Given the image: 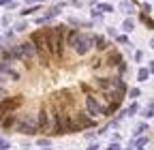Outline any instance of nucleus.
Here are the masks:
<instances>
[{"instance_id": "1", "label": "nucleus", "mask_w": 154, "mask_h": 150, "mask_svg": "<svg viewBox=\"0 0 154 150\" xmlns=\"http://www.w3.org/2000/svg\"><path fill=\"white\" fill-rule=\"evenodd\" d=\"M30 41H32V43H34V47H36V54H38V60H41V64H43V67H47V64H49V60H51L49 41H47V30H36V32H32Z\"/></svg>"}, {"instance_id": "2", "label": "nucleus", "mask_w": 154, "mask_h": 150, "mask_svg": "<svg viewBox=\"0 0 154 150\" xmlns=\"http://www.w3.org/2000/svg\"><path fill=\"white\" fill-rule=\"evenodd\" d=\"M64 34L66 28L64 26H54L47 30V41H49V52L54 58H62V43H64Z\"/></svg>"}, {"instance_id": "3", "label": "nucleus", "mask_w": 154, "mask_h": 150, "mask_svg": "<svg viewBox=\"0 0 154 150\" xmlns=\"http://www.w3.org/2000/svg\"><path fill=\"white\" fill-rule=\"evenodd\" d=\"M51 116H54V129H51V133H56V135L73 133V118H71L69 114H64V111L58 107Z\"/></svg>"}, {"instance_id": "4", "label": "nucleus", "mask_w": 154, "mask_h": 150, "mask_svg": "<svg viewBox=\"0 0 154 150\" xmlns=\"http://www.w3.org/2000/svg\"><path fill=\"white\" fill-rule=\"evenodd\" d=\"M15 131H17V133H24V135L38 133V114H26V116H22Z\"/></svg>"}, {"instance_id": "5", "label": "nucleus", "mask_w": 154, "mask_h": 150, "mask_svg": "<svg viewBox=\"0 0 154 150\" xmlns=\"http://www.w3.org/2000/svg\"><path fill=\"white\" fill-rule=\"evenodd\" d=\"M24 103V97L22 95H17V97H9V99H5L2 103H0V120H5L7 116H11V114H15V109Z\"/></svg>"}, {"instance_id": "6", "label": "nucleus", "mask_w": 154, "mask_h": 150, "mask_svg": "<svg viewBox=\"0 0 154 150\" xmlns=\"http://www.w3.org/2000/svg\"><path fill=\"white\" fill-rule=\"evenodd\" d=\"M92 43H94L92 36H88V34H79V36H77V41H75V45H73V49L79 54V56H84V54H88V52H90Z\"/></svg>"}, {"instance_id": "7", "label": "nucleus", "mask_w": 154, "mask_h": 150, "mask_svg": "<svg viewBox=\"0 0 154 150\" xmlns=\"http://www.w3.org/2000/svg\"><path fill=\"white\" fill-rule=\"evenodd\" d=\"M86 107H88V114H90L92 118H96L99 114H105V107H103L99 101H96L92 95H88V97H86Z\"/></svg>"}, {"instance_id": "8", "label": "nucleus", "mask_w": 154, "mask_h": 150, "mask_svg": "<svg viewBox=\"0 0 154 150\" xmlns=\"http://www.w3.org/2000/svg\"><path fill=\"white\" fill-rule=\"evenodd\" d=\"M19 47H22V54H24V64H28L32 58H38L36 47H34V43H32V41H24Z\"/></svg>"}, {"instance_id": "9", "label": "nucleus", "mask_w": 154, "mask_h": 150, "mask_svg": "<svg viewBox=\"0 0 154 150\" xmlns=\"http://www.w3.org/2000/svg\"><path fill=\"white\" fill-rule=\"evenodd\" d=\"M49 129H54V122L49 120V111L45 109V107H41L38 109V131H49Z\"/></svg>"}, {"instance_id": "10", "label": "nucleus", "mask_w": 154, "mask_h": 150, "mask_svg": "<svg viewBox=\"0 0 154 150\" xmlns=\"http://www.w3.org/2000/svg\"><path fill=\"white\" fill-rule=\"evenodd\" d=\"M2 56H5V60H24V54H22V47H19V45L7 49Z\"/></svg>"}, {"instance_id": "11", "label": "nucleus", "mask_w": 154, "mask_h": 150, "mask_svg": "<svg viewBox=\"0 0 154 150\" xmlns=\"http://www.w3.org/2000/svg\"><path fill=\"white\" fill-rule=\"evenodd\" d=\"M0 73H2V75H7V77H11L13 82H17L19 80V73L15 71V69H11L5 60H0Z\"/></svg>"}, {"instance_id": "12", "label": "nucleus", "mask_w": 154, "mask_h": 150, "mask_svg": "<svg viewBox=\"0 0 154 150\" xmlns=\"http://www.w3.org/2000/svg\"><path fill=\"white\" fill-rule=\"evenodd\" d=\"M107 64H109V67H120V64H122V56H120L118 52H111V54L107 56Z\"/></svg>"}, {"instance_id": "13", "label": "nucleus", "mask_w": 154, "mask_h": 150, "mask_svg": "<svg viewBox=\"0 0 154 150\" xmlns=\"http://www.w3.org/2000/svg\"><path fill=\"white\" fill-rule=\"evenodd\" d=\"M17 122H19V118H17L15 114H11V116H7V118L2 120V127H5V129H17Z\"/></svg>"}, {"instance_id": "14", "label": "nucleus", "mask_w": 154, "mask_h": 150, "mask_svg": "<svg viewBox=\"0 0 154 150\" xmlns=\"http://www.w3.org/2000/svg\"><path fill=\"white\" fill-rule=\"evenodd\" d=\"M77 36H79V30H71V32L66 34V45H69V47H73V45H75Z\"/></svg>"}, {"instance_id": "15", "label": "nucleus", "mask_w": 154, "mask_h": 150, "mask_svg": "<svg viewBox=\"0 0 154 150\" xmlns=\"http://www.w3.org/2000/svg\"><path fill=\"white\" fill-rule=\"evenodd\" d=\"M148 77H150V69H139L137 71V80L139 82H146Z\"/></svg>"}, {"instance_id": "16", "label": "nucleus", "mask_w": 154, "mask_h": 150, "mask_svg": "<svg viewBox=\"0 0 154 150\" xmlns=\"http://www.w3.org/2000/svg\"><path fill=\"white\" fill-rule=\"evenodd\" d=\"M94 47L96 49H105L107 47V41L103 39V36H96V39H94Z\"/></svg>"}, {"instance_id": "17", "label": "nucleus", "mask_w": 154, "mask_h": 150, "mask_svg": "<svg viewBox=\"0 0 154 150\" xmlns=\"http://www.w3.org/2000/svg\"><path fill=\"white\" fill-rule=\"evenodd\" d=\"M141 116H146V118H152V116H154V101L143 109V114H141Z\"/></svg>"}, {"instance_id": "18", "label": "nucleus", "mask_w": 154, "mask_h": 150, "mask_svg": "<svg viewBox=\"0 0 154 150\" xmlns=\"http://www.w3.org/2000/svg\"><path fill=\"white\" fill-rule=\"evenodd\" d=\"M96 9H99V11H103V13H111V11H113V7H111V5H107V2H101Z\"/></svg>"}, {"instance_id": "19", "label": "nucleus", "mask_w": 154, "mask_h": 150, "mask_svg": "<svg viewBox=\"0 0 154 150\" xmlns=\"http://www.w3.org/2000/svg\"><path fill=\"white\" fill-rule=\"evenodd\" d=\"M135 28V24H133V20H124V24H122V30L124 32H131Z\"/></svg>"}, {"instance_id": "20", "label": "nucleus", "mask_w": 154, "mask_h": 150, "mask_svg": "<svg viewBox=\"0 0 154 150\" xmlns=\"http://www.w3.org/2000/svg\"><path fill=\"white\" fill-rule=\"evenodd\" d=\"M38 9H41V7H38V5H34V7H26V9L22 11V15H30V13H36Z\"/></svg>"}, {"instance_id": "21", "label": "nucleus", "mask_w": 154, "mask_h": 150, "mask_svg": "<svg viewBox=\"0 0 154 150\" xmlns=\"http://www.w3.org/2000/svg\"><path fill=\"white\" fill-rule=\"evenodd\" d=\"M146 144H148V137H141V139L135 142V148H141V146H146Z\"/></svg>"}, {"instance_id": "22", "label": "nucleus", "mask_w": 154, "mask_h": 150, "mask_svg": "<svg viewBox=\"0 0 154 150\" xmlns=\"http://www.w3.org/2000/svg\"><path fill=\"white\" fill-rule=\"evenodd\" d=\"M15 30H17V32L26 30V22H17V24H15Z\"/></svg>"}, {"instance_id": "23", "label": "nucleus", "mask_w": 154, "mask_h": 150, "mask_svg": "<svg viewBox=\"0 0 154 150\" xmlns=\"http://www.w3.org/2000/svg\"><path fill=\"white\" fill-rule=\"evenodd\" d=\"M137 109H139V107H137V103H133V105L128 107V111H126V114H131V116H133V114H135V111H137Z\"/></svg>"}, {"instance_id": "24", "label": "nucleus", "mask_w": 154, "mask_h": 150, "mask_svg": "<svg viewBox=\"0 0 154 150\" xmlns=\"http://www.w3.org/2000/svg\"><path fill=\"white\" fill-rule=\"evenodd\" d=\"M146 129H148L146 124H139V127H137V131H135V135H141V133H143V131H146Z\"/></svg>"}, {"instance_id": "25", "label": "nucleus", "mask_w": 154, "mask_h": 150, "mask_svg": "<svg viewBox=\"0 0 154 150\" xmlns=\"http://www.w3.org/2000/svg\"><path fill=\"white\" fill-rule=\"evenodd\" d=\"M5 99H9V95H7V92H5V88H0V103H2Z\"/></svg>"}, {"instance_id": "26", "label": "nucleus", "mask_w": 154, "mask_h": 150, "mask_svg": "<svg viewBox=\"0 0 154 150\" xmlns=\"http://www.w3.org/2000/svg\"><path fill=\"white\" fill-rule=\"evenodd\" d=\"M139 97V88H133L131 90V99H137Z\"/></svg>"}, {"instance_id": "27", "label": "nucleus", "mask_w": 154, "mask_h": 150, "mask_svg": "<svg viewBox=\"0 0 154 150\" xmlns=\"http://www.w3.org/2000/svg\"><path fill=\"white\" fill-rule=\"evenodd\" d=\"M0 150H9V142H5V139H0Z\"/></svg>"}, {"instance_id": "28", "label": "nucleus", "mask_w": 154, "mask_h": 150, "mask_svg": "<svg viewBox=\"0 0 154 150\" xmlns=\"http://www.w3.org/2000/svg\"><path fill=\"white\" fill-rule=\"evenodd\" d=\"M118 43H122V45H126V43H128V39H126V36H118Z\"/></svg>"}, {"instance_id": "29", "label": "nucleus", "mask_w": 154, "mask_h": 150, "mask_svg": "<svg viewBox=\"0 0 154 150\" xmlns=\"http://www.w3.org/2000/svg\"><path fill=\"white\" fill-rule=\"evenodd\" d=\"M28 2H45V0H26V5Z\"/></svg>"}, {"instance_id": "30", "label": "nucleus", "mask_w": 154, "mask_h": 150, "mask_svg": "<svg viewBox=\"0 0 154 150\" xmlns=\"http://www.w3.org/2000/svg\"><path fill=\"white\" fill-rule=\"evenodd\" d=\"M11 2V0H0V7H2V5H9Z\"/></svg>"}, {"instance_id": "31", "label": "nucleus", "mask_w": 154, "mask_h": 150, "mask_svg": "<svg viewBox=\"0 0 154 150\" xmlns=\"http://www.w3.org/2000/svg\"><path fill=\"white\" fill-rule=\"evenodd\" d=\"M5 77H7V75H2V73H0V84H2V82H5Z\"/></svg>"}, {"instance_id": "32", "label": "nucleus", "mask_w": 154, "mask_h": 150, "mask_svg": "<svg viewBox=\"0 0 154 150\" xmlns=\"http://www.w3.org/2000/svg\"><path fill=\"white\" fill-rule=\"evenodd\" d=\"M96 148H99V146H96V144H92V146H90L88 150H96Z\"/></svg>"}, {"instance_id": "33", "label": "nucleus", "mask_w": 154, "mask_h": 150, "mask_svg": "<svg viewBox=\"0 0 154 150\" xmlns=\"http://www.w3.org/2000/svg\"><path fill=\"white\" fill-rule=\"evenodd\" d=\"M150 73H154V62H150Z\"/></svg>"}, {"instance_id": "34", "label": "nucleus", "mask_w": 154, "mask_h": 150, "mask_svg": "<svg viewBox=\"0 0 154 150\" xmlns=\"http://www.w3.org/2000/svg\"><path fill=\"white\" fill-rule=\"evenodd\" d=\"M150 45H152V49H154V41H152V43H150Z\"/></svg>"}, {"instance_id": "35", "label": "nucleus", "mask_w": 154, "mask_h": 150, "mask_svg": "<svg viewBox=\"0 0 154 150\" xmlns=\"http://www.w3.org/2000/svg\"><path fill=\"white\" fill-rule=\"evenodd\" d=\"M47 150H51V148H47Z\"/></svg>"}, {"instance_id": "36", "label": "nucleus", "mask_w": 154, "mask_h": 150, "mask_svg": "<svg viewBox=\"0 0 154 150\" xmlns=\"http://www.w3.org/2000/svg\"><path fill=\"white\" fill-rule=\"evenodd\" d=\"M139 150H141V148H139Z\"/></svg>"}]
</instances>
